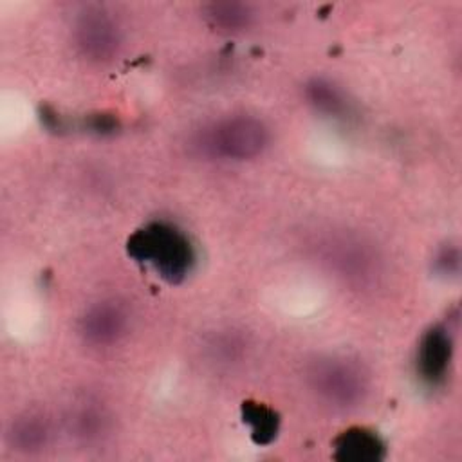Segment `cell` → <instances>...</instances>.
<instances>
[{"instance_id":"cell-1","label":"cell","mask_w":462,"mask_h":462,"mask_svg":"<svg viewBox=\"0 0 462 462\" xmlns=\"http://www.w3.org/2000/svg\"><path fill=\"white\" fill-rule=\"evenodd\" d=\"M128 254L150 265L168 283H180L193 271L197 254L188 235L171 222L153 220L134 231L126 242Z\"/></svg>"},{"instance_id":"cell-2","label":"cell","mask_w":462,"mask_h":462,"mask_svg":"<svg viewBox=\"0 0 462 462\" xmlns=\"http://www.w3.org/2000/svg\"><path fill=\"white\" fill-rule=\"evenodd\" d=\"M269 128L254 116H227L204 125L193 139L199 153L217 161H249L269 144Z\"/></svg>"},{"instance_id":"cell-3","label":"cell","mask_w":462,"mask_h":462,"mask_svg":"<svg viewBox=\"0 0 462 462\" xmlns=\"http://www.w3.org/2000/svg\"><path fill=\"white\" fill-rule=\"evenodd\" d=\"M307 381L312 393L334 410H352L359 406L368 392L365 370L345 357H323L310 365Z\"/></svg>"},{"instance_id":"cell-4","label":"cell","mask_w":462,"mask_h":462,"mask_svg":"<svg viewBox=\"0 0 462 462\" xmlns=\"http://www.w3.org/2000/svg\"><path fill=\"white\" fill-rule=\"evenodd\" d=\"M78 52L94 63H105L117 56L121 49V27L103 7H87L72 29Z\"/></svg>"},{"instance_id":"cell-5","label":"cell","mask_w":462,"mask_h":462,"mask_svg":"<svg viewBox=\"0 0 462 462\" xmlns=\"http://www.w3.org/2000/svg\"><path fill=\"white\" fill-rule=\"evenodd\" d=\"M453 359V337L448 327L433 325L430 327L417 346L415 354V372L422 384L428 388H437L444 384Z\"/></svg>"},{"instance_id":"cell-6","label":"cell","mask_w":462,"mask_h":462,"mask_svg":"<svg viewBox=\"0 0 462 462\" xmlns=\"http://www.w3.org/2000/svg\"><path fill=\"white\" fill-rule=\"evenodd\" d=\"M130 314L125 305L103 300L87 309L79 319V334L92 346H110L128 330Z\"/></svg>"},{"instance_id":"cell-7","label":"cell","mask_w":462,"mask_h":462,"mask_svg":"<svg viewBox=\"0 0 462 462\" xmlns=\"http://www.w3.org/2000/svg\"><path fill=\"white\" fill-rule=\"evenodd\" d=\"M334 458L343 462H375L384 457V442L368 428L352 426L341 431L334 444Z\"/></svg>"},{"instance_id":"cell-8","label":"cell","mask_w":462,"mask_h":462,"mask_svg":"<svg viewBox=\"0 0 462 462\" xmlns=\"http://www.w3.org/2000/svg\"><path fill=\"white\" fill-rule=\"evenodd\" d=\"M51 422L45 415L36 411H27L16 419L7 428V442L14 451L36 453L47 448L51 442Z\"/></svg>"},{"instance_id":"cell-9","label":"cell","mask_w":462,"mask_h":462,"mask_svg":"<svg viewBox=\"0 0 462 462\" xmlns=\"http://www.w3.org/2000/svg\"><path fill=\"white\" fill-rule=\"evenodd\" d=\"M307 97L309 103L321 114L334 117V119H348L352 116V106L343 90L336 85L316 79L307 85Z\"/></svg>"},{"instance_id":"cell-10","label":"cell","mask_w":462,"mask_h":462,"mask_svg":"<svg viewBox=\"0 0 462 462\" xmlns=\"http://www.w3.org/2000/svg\"><path fill=\"white\" fill-rule=\"evenodd\" d=\"M204 18L208 23L224 32H236L253 22V11L245 4L238 2H217L204 7Z\"/></svg>"},{"instance_id":"cell-11","label":"cell","mask_w":462,"mask_h":462,"mask_svg":"<svg viewBox=\"0 0 462 462\" xmlns=\"http://www.w3.org/2000/svg\"><path fill=\"white\" fill-rule=\"evenodd\" d=\"M244 422L251 428V437L256 444H269L276 439L280 430L278 413L263 402L247 401L242 404Z\"/></svg>"},{"instance_id":"cell-12","label":"cell","mask_w":462,"mask_h":462,"mask_svg":"<svg viewBox=\"0 0 462 462\" xmlns=\"http://www.w3.org/2000/svg\"><path fill=\"white\" fill-rule=\"evenodd\" d=\"M108 428V419L103 410L96 406L79 408L70 419V430L76 439L83 442L99 440Z\"/></svg>"},{"instance_id":"cell-13","label":"cell","mask_w":462,"mask_h":462,"mask_svg":"<svg viewBox=\"0 0 462 462\" xmlns=\"http://www.w3.org/2000/svg\"><path fill=\"white\" fill-rule=\"evenodd\" d=\"M458 249L457 247H444L437 260L435 265L442 274H457L458 273Z\"/></svg>"}]
</instances>
